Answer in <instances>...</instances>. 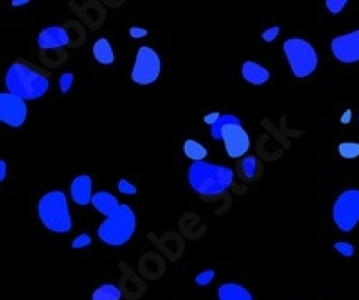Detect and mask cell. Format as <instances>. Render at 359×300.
Returning <instances> with one entry per match:
<instances>
[{
	"mask_svg": "<svg viewBox=\"0 0 359 300\" xmlns=\"http://www.w3.org/2000/svg\"><path fill=\"white\" fill-rule=\"evenodd\" d=\"M257 159L255 157H248V159L243 162V175L244 178H248V180H253V178L257 177Z\"/></svg>",
	"mask_w": 359,
	"mask_h": 300,
	"instance_id": "d6986e66",
	"label": "cell"
},
{
	"mask_svg": "<svg viewBox=\"0 0 359 300\" xmlns=\"http://www.w3.org/2000/svg\"><path fill=\"white\" fill-rule=\"evenodd\" d=\"M183 151H185V155L192 160V162H203V159L207 157V148H203L200 142L192 141V139L185 141V144H183Z\"/></svg>",
	"mask_w": 359,
	"mask_h": 300,
	"instance_id": "2e32d148",
	"label": "cell"
},
{
	"mask_svg": "<svg viewBox=\"0 0 359 300\" xmlns=\"http://www.w3.org/2000/svg\"><path fill=\"white\" fill-rule=\"evenodd\" d=\"M72 81H74V76L72 74H62V78H59V87H62V92L67 94L68 90H71V85Z\"/></svg>",
	"mask_w": 359,
	"mask_h": 300,
	"instance_id": "603a6c76",
	"label": "cell"
},
{
	"mask_svg": "<svg viewBox=\"0 0 359 300\" xmlns=\"http://www.w3.org/2000/svg\"><path fill=\"white\" fill-rule=\"evenodd\" d=\"M334 223L343 232H351L359 221V191L349 189L338 196L333 211Z\"/></svg>",
	"mask_w": 359,
	"mask_h": 300,
	"instance_id": "52a82bcc",
	"label": "cell"
},
{
	"mask_svg": "<svg viewBox=\"0 0 359 300\" xmlns=\"http://www.w3.org/2000/svg\"><path fill=\"white\" fill-rule=\"evenodd\" d=\"M90 241H92V239H90L89 234H81L80 238L74 239V243H72V248H75V250H80V248L89 247Z\"/></svg>",
	"mask_w": 359,
	"mask_h": 300,
	"instance_id": "cb8c5ba5",
	"label": "cell"
},
{
	"mask_svg": "<svg viewBox=\"0 0 359 300\" xmlns=\"http://www.w3.org/2000/svg\"><path fill=\"white\" fill-rule=\"evenodd\" d=\"M243 76H244V80L252 85H262L270 80V72H268V69L257 65L255 62H244Z\"/></svg>",
	"mask_w": 359,
	"mask_h": 300,
	"instance_id": "4fadbf2b",
	"label": "cell"
},
{
	"mask_svg": "<svg viewBox=\"0 0 359 300\" xmlns=\"http://www.w3.org/2000/svg\"><path fill=\"white\" fill-rule=\"evenodd\" d=\"M217 297L219 300H253L246 288L239 284H221L217 288Z\"/></svg>",
	"mask_w": 359,
	"mask_h": 300,
	"instance_id": "5bb4252c",
	"label": "cell"
},
{
	"mask_svg": "<svg viewBox=\"0 0 359 300\" xmlns=\"http://www.w3.org/2000/svg\"><path fill=\"white\" fill-rule=\"evenodd\" d=\"M160 58L155 51L144 45L137 53L135 60L134 72H131V80L138 85H151L158 80L160 76Z\"/></svg>",
	"mask_w": 359,
	"mask_h": 300,
	"instance_id": "ba28073f",
	"label": "cell"
},
{
	"mask_svg": "<svg viewBox=\"0 0 359 300\" xmlns=\"http://www.w3.org/2000/svg\"><path fill=\"white\" fill-rule=\"evenodd\" d=\"M280 33V27H271V29H268V31L262 33V40L264 42H273L279 36Z\"/></svg>",
	"mask_w": 359,
	"mask_h": 300,
	"instance_id": "484cf974",
	"label": "cell"
},
{
	"mask_svg": "<svg viewBox=\"0 0 359 300\" xmlns=\"http://www.w3.org/2000/svg\"><path fill=\"white\" fill-rule=\"evenodd\" d=\"M24 4H29V2H27V0H22V2H20V0H15L13 2V6H24Z\"/></svg>",
	"mask_w": 359,
	"mask_h": 300,
	"instance_id": "4dcf8cb0",
	"label": "cell"
},
{
	"mask_svg": "<svg viewBox=\"0 0 359 300\" xmlns=\"http://www.w3.org/2000/svg\"><path fill=\"white\" fill-rule=\"evenodd\" d=\"M334 248H336V252L343 254L345 257H351L352 254H354V247H352L351 243H345V241H338V243L334 245Z\"/></svg>",
	"mask_w": 359,
	"mask_h": 300,
	"instance_id": "7402d4cb",
	"label": "cell"
},
{
	"mask_svg": "<svg viewBox=\"0 0 359 300\" xmlns=\"http://www.w3.org/2000/svg\"><path fill=\"white\" fill-rule=\"evenodd\" d=\"M38 214L45 227L53 232L65 234L72 229L71 211H68L67 196L63 191H50L42 196L38 203Z\"/></svg>",
	"mask_w": 359,
	"mask_h": 300,
	"instance_id": "277c9868",
	"label": "cell"
},
{
	"mask_svg": "<svg viewBox=\"0 0 359 300\" xmlns=\"http://www.w3.org/2000/svg\"><path fill=\"white\" fill-rule=\"evenodd\" d=\"M219 117H221V115H219V114L207 115V117H205V123H207V124H216V121L219 119Z\"/></svg>",
	"mask_w": 359,
	"mask_h": 300,
	"instance_id": "83f0119b",
	"label": "cell"
},
{
	"mask_svg": "<svg viewBox=\"0 0 359 300\" xmlns=\"http://www.w3.org/2000/svg\"><path fill=\"white\" fill-rule=\"evenodd\" d=\"M212 137L216 141L223 139L226 153L232 159H239L250 150L248 133L243 128L241 119H237L235 115H221L216 124H212Z\"/></svg>",
	"mask_w": 359,
	"mask_h": 300,
	"instance_id": "5b68a950",
	"label": "cell"
},
{
	"mask_svg": "<svg viewBox=\"0 0 359 300\" xmlns=\"http://www.w3.org/2000/svg\"><path fill=\"white\" fill-rule=\"evenodd\" d=\"M234 182V171L209 162H192L189 168V184L201 196H216L225 193Z\"/></svg>",
	"mask_w": 359,
	"mask_h": 300,
	"instance_id": "7a4b0ae2",
	"label": "cell"
},
{
	"mask_svg": "<svg viewBox=\"0 0 359 300\" xmlns=\"http://www.w3.org/2000/svg\"><path fill=\"white\" fill-rule=\"evenodd\" d=\"M71 193H72V200H74L77 205L84 207L92 203V178L89 175H81V177H75L74 182L71 186Z\"/></svg>",
	"mask_w": 359,
	"mask_h": 300,
	"instance_id": "7c38bea8",
	"label": "cell"
},
{
	"mask_svg": "<svg viewBox=\"0 0 359 300\" xmlns=\"http://www.w3.org/2000/svg\"><path fill=\"white\" fill-rule=\"evenodd\" d=\"M0 180H6V162L0 160Z\"/></svg>",
	"mask_w": 359,
	"mask_h": 300,
	"instance_id": "f1b7e54d",
	"label": "cell"
},
{
	"mask_svg": "<svg viewBox=\"0 0 359 300\" xmlns=\"http://www.w3.org/2000/svg\"><path fill=\"white\" fill-rule=\"evenodd\" d=\"M325 4H327V9L331 13L338 15L347 6V0H327Z\"/></svg>",
	"mask_w": 359,
	"mask_h": 300,
	"instance_id": "44dd1931",
	"label": "cell"
},
{
	"mask_svg": "<svg viewBox=\"0 0 359 300\" xmlns=\"http://www.w3.org/2000/svg\"><path fill=\"white\" fill-rule=\"evenodd\" d=\"M129 35L134 36V38H144L147 35L146 29H140V27H131L129 29Z\"/></svg>",
	"mask_w": 359,
	"mask_h": 300,
	"instance_id": "4316f807",
	"label": "cell"
},
{
	"mask_svg": "<svg viewBox=\"0 0 359 300\" xmlns=\"http://www.w3.org/2000/svg\"><path fill=\"white\" fill-rule=\"evenodd\" d=\"M92 205L107 216V220L102 221L98 229V236L102 243L111 245V247H122L128 243L137 227L134 209L128 205H120L116 196L104 191L93 195Z\"/></svg>",
	"mask_w": 359,
	"mask_h": 300,
	"instance_id": "6da1fadb",
	"label": "cell"
},
{
	"mask_svg": "<svg viewBox=\"0 0 359 300\" xmlns=\"http://www.w3.org/2000/svg\"><path fill=\"white\" fill-rule=\"evenodd\" d=\"M93 58H95L101 65H111V63H113L116 56H113L111 45L107 38H99V40L93 44Z\"/></svg>",
	"mask_w": 359,
	"mask_h": 300,
	"instance_id": "9a60e30c",
	"label": "cell"
},
{
	"mask_svg": "<svg viewBox=\"0 0 359 300\" xmlns=\"http://www.w3.org/2000/svg\"><path fill=\"white\" fill-rule=\"evenodd\" d=\"M349 121H351V110H347V112H345V115H343L342 123L347 124V123H349Z\"/></svg>",
	"mask_w": 359,
	"mask_h": 300,
	"instance_id": "f546056e",
	"label": "cell"
},
{
	"mask_svg": "<svg viewBox=\"0 0 359 300\" xmlns=\"http://www.w3.org/2000/svg\"><path fill=\"white\" fill-rule=\"evenodd\" d=\"M338 151L343 159H356V157H359V144L358 142H342L338 146Z\"/></svg>",
	"mask_w": 359,
	"mask_h": 300,
	"instance_id": "ac0fdd59",
	"label": "cell"
},
{
	"mask_svg": "<svg viewBox=\"0 0 359 300\" xmlns=\"http://www.w3.org/2000/svg\"><path fill=\"white\" fill-rule=\"evenodd\" d=\"M6 87L9 94L18 96L20 99H38L49 90V80L40 72L33 71L24 62H17L9 67L6 74Z\"/></svg>",
	"mask_w": 359,
	"mask_h": 300,
	"instance_id": "3957f363",
	"label": "cell"
},
{
	"mask_svg": "<svg viewBox=\"0 0 359 300\" xmlns=\"http://www.w3.org/2000/svg\"><path fill=\"white\" fill-rule=\"evenodd\" d=\"M284 54L288 58L291 72L295 78H306L313 74L318 65V54L315 47L300 38H289L284 42Z\"/></svg>",
	"mask_w": 359,
	"mask_h": 300,
	"instance_id": "8992f818",
	"label": "cell"
},
{
	"mask_svg": "<svg viewBox=\"0 0 359 300\" xmlns=\"http://www.w3.org/2000/svg\"><path fill=\"white\" fill-rule=\"evenodd\" d=\"M117 187H119L120 193H125V195H135V193H137V187L131 186L128 180H120L119 184H117Z\"/></svg>",
	"mask_w": 359,
	"mask_h": 300,
	"instance_id": "d4e9b609",
	"label": "cell"
},
{
	"mask_svg": "<svg viewBox=\"0 0 359 300\" xmlns=\"http://www.w3.org/2000/svg\"><path fill=\"white\" fill-rule=\"evenodd\" d=\"M214 275H216V272H214V270H207V272H201V274L198 275V277H196V284H198V286H207V284H209L210 281H212V279H214Z\"/></svg>",
	"mask_w": 359,
	"mask_h": 300,
	"instance_id": "ffe728a7",
	"label": "cell"
},
{
	"mask_svg": "<svg viewBox=\"0 0 359 300\" xmlns=\"http://www.w3.org/2000/svg\"><path fill=\"white\" fill-rule=\"evenodd\" d=\"M92 300H120V290L116 284H102L93 292Z\"/></svg>",
	"mask_w": 359,
	"mask_h": 300,
	"instance_id": "e0dca14e",
	"label": "cell"
},
{
	"mask_svg": "<svg viewBox=\"0 0 359 300\" xmlns=\"http://www.w3.org/2000/svg\"><path fill=\"white\" fill-rule=\"evenodd\" d=\"M68 44V35L63 27L53 26L47 27L38 36V45L40 49H59Z\"/></svg>",
	"mask_w": 359,
	"mask_h": 300,
	"instance_id": "8fae6325",
	"label": "cell"
},
{
	"mask_svg": "<svg viewBox=\"0 0 359 300\" xmlns=\"http://www.w3.org/2000/svg\"><path fill=\"white\" fill-rule=\"evenodd\" d=\"M333 54L342 63H356L359 62V29L349 35L338 36L331 44Z\"/></svg>",
	"mask_w": 359,
	"mask_h": 300,
	"instance_id": "30bf717a",
	"label": "cell"
},
{
	"mask_svg": "<svg viewBox=\"0 0 359 300\" xmlns=\"http://www.w3.org/2000/svg\"><path fill=\"white\" fill-rule=\"evenodd\" d=\"M27 117V106L24 99L18 96H13L9 92L0 94V121L8 126L18 128L26 123Z\"/></svg>",
	"mask_w": 359,
	"mask_h": 300,
	"instance_id": "9c48e42d",
	"label": "cell"
}]
</instances>
